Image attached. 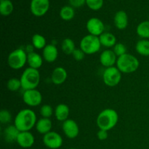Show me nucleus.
I'll use <instances>...</instances> for the list:
<instances>
[{
    "label": "nucleus",
    "mask_w": 149,
    "mask_h": 149,
    "mask_svg": "<svg viewBox=\"0 0 149 149\" xmlns=\"http://www.w3.org/2000/svg\"><path fill=\"white\" fill-rule=\"evenodd\" d=\"M118 57L111 49H106L103 51L100 55V63L106 68L114 66L116 64Z\"/></svg>",
    "instance_id": "13"
},
{
    "label": "nucleus",
    "mask_w": 149,
    "mask_h": 149,
    "mask_svg": "<svg viewBox=\"0 0 149 149\" xmlns=\"http://www.w3.org/2000/svg\"><path fill=\"white\" fill-rule=\"evenodd\" d=\"M140 66V61L131 54L126 53L119 57L116 61V67L122 74H132L135 72Z\"/></svg>",
    "instance_id": "4"
},
{
    "label": "nucleus",
    "mask_w": 149,
    "mask_h": 149,
    "mask_svg": "<svg viewBox=\"0 0 149 149\" xmlns=\"http://www.w3.org/2000/svg\"><path fill=\"white\" fill-rule=\"evenodd\" d=\"M62 129L65 136L69 139H74L79 133V127L74 119H68L63 122Z\"/></svg>",
    "instance_id": "12"
},
{
    "label": "nucleus",
    "mask_w": 149,
    "mask_h": 149,
    "mask_svg": "<svg viewBox=\"0 0 149 149\" xmlns=\"http://www.w3.org/2000/svg\"><path fill=\"white\" fill-rule=\"evenodd\" d=\"M68 77V73L63 67L58 66L55 68L51 74V80L52 83L56 85L63 84Z\"/></svg>",
    "instance_id": "15"
},
{
    "label": "nucleus",
    "mask_w": 149,
    "mask_h": 149,
    "mask_svg": "<svg viewBox=\"0 0 149 149\" xmlns=\"http://www.w3.org/2000/svg\"><path fill=\"white\" fill-rule=\"evenodd\" d=\"M62 51L66 55H72L74 51L76 49L75 43L70 38H65L63 40L61 44Z\"/></svg>",
    "instance_id": "26"
},
{
    "label": "nucleus",
    "mask_w": 149,
    "mask_h": 149,
    "mask_svg": "<svg viewBox=\"0 0 149 149\" xmlns=\"http://www.w3.org/2000/svg\"><path fill=\"white\" fill-rule=\"evenodd\" d=\"M79 47L86 55H93L99 52L101 48V44L98 36L87 34L81 39Z\"/></svg>",
    "instance_id": "5"
},
{
    "label": "nucleus",
    "mask_w": 149,
    "mask_h": 149,
    "mask_svg": "<svg viewBox=\"0 0 149 149\" xmlns=\"http://www.w3.org/2000/svg\"><path fill=\"white\" fill-rule=\"evenodd\" d=\"M12 120V114L8 110L2 109L0 111V122L3 125L9 124Z\"/></svg>",
    "instance_id": "32"
},
{
    "label": "nucleus",
    "mask_w": 149,
    "mask_h": 149,
    "mask_svg": "<svg viewBox=\"0 0 149 149\" xmlns=\"http://www.w3.org/2000/svg\"><path fill=\"white\" fill-rule=\"evenodd\" d=\"M43 57L41 56L37 52H31L28 53L27 63L30 68L39 69L43 64Z\"/></svg>",
    "instance_id": "20"
},
{
    "label": "nucleus",
    "mask_w": 149,
    "mask_h": 149,
    "mask_svg": "<svg viewBox=\"0 0 149 149\" xmlns=\"http://www.w3.org/2000/svg\"><path fill=\"white\" fill-rule=\"evenodd\" d=\"M40 73L39 70L29 67L23 71L20 79L22 88L24 90L36 89L40 83Z\"/></svg>",
    "instance_id": "3"
},
{
    "label": "nucleus",
    "mask_w": 149,
    "mask_h": 149,
    "mask_svg": "<svg viewBox=\"0 0 149 149\" xmlns=\"http://www.w3.org/2000/svg\"><path fill=\"white\" fill-rule=\"evenodd\" d=\"M16 142L22 148H28L33 146L35 142V138L33 134L30 131L20 132L19 133Z\"/></svg>",
    "instance_id": "14"
},
{
    "label": "nucleus",
    "mask_w": 149,
    "mask_h": 149,
    "mask_svg": "<svg viewBox=\"0 0 149 149\" xmlns=\"http://www.w3.org/2000/svg\"><path fill=\"white\" fill-rule=\"evenodd\" d=\"M20 132L15 126V125H9L4 130L3 135H4V140L7 143L15 142V141H17V137H18Z\"/></svg>",
    "instance_id": "21"
},
{
    "label": "nucleus",
    "mask_w": 149,
    "mask_h": 149,
    "mask_svg": "<svg viewBox=\"0 0 149 149\" xmlns=\"http://www.w3.org/2000/svg\"><path fill=\"white\" fill-rule=\"evenodd\" d=\"M101 46L106 48H111L116 44V38L114 35L110 32H104L99 36Z\"/></svg>",
    "instance_id": "22"
},
{
    "label": "nucleus",
    "mask_w": 149,
    "mask_h": 149,
    "mask_svg": "<svg viewBox=\"0 0 149 149\" xmlns=\"http://www.w3.org/2000/svg\"><path fill=\"white\" fill-rule=\"evenodd\" d=\"M70 6L74 8H79L84 5L86 3V0H68Z\"/></svg>",
    "instance_id": "35"
},
{
    "label": "nucleus",
    "mask_w": 149,
    "mask_h": 149,
    "mask_svg": "<svg viewBox=\"0 0 149 149\" xmlns=\"http://www.w3.org/2000/svg\"><path fill=\"white\" fill-rule=\"evenodd\" d=\"M122 74L116 66L106 68L103 74V82L108 87H116L122 80Z\"/></svg>",
    "instance_id": "7"
},
{
    "label": "nucleus",
    "mask_w": 149,
    "mask_h": 149,
    "mask_svg": "<svg viewBox=\"0 0 149 149\" xmlns=\"http://www.w3.org/2000/svg\"><path fill=\"white\" fill-rule=\"evenodd\" d=\"M49 8V0H31V12L36 17H42L47 13Z\"/></svg>",
    "instance_id": "11"
},
{
    "label": "nucleus",
    "mask_w": 149,
    "mask_h": 149,
    "mask_svg": "<svg viewBox=\"0 0 149 149\" xmlns=\"http://www.w3.org/2000/svg\"><path fill=\"white\" fill-rule=\"evenodd\" d=\"M69 149H76V148H69Z\"/></svg>",
    "instance_id": "37"
},
{
    "label": "nucleus",
    "mask_w": 149,
    "mask_h": 149,
    "mask_svg": "<svg viewBox=\"0 0 149 149\" xmlns=\"http://www.w3.org/2000/svg\"><path fill=\"white\" fill-rule=\"evenodd\" d=\"M148 88H149V83H148Z\"/></svg>",
    "instance_id": "38"
},
{
    "label": "nucleus",
    "mask_w": 149,
    "mask_h": 149,
    "mask_svg": "<svg viewBox=\"0 0 149 149\" xmlns=\"http://www.w3.org/2000/svg\"><path fill=\"white\" fill-rule=\"evenodd\" d=\"M37 122L36 114L29 109H22L17 113L14 119V125L20 132H26L33 129Z\"/></svg>",
    "instance_id": "1"
},
{
    "label": "nucleus",
    "mask_w": 149,
    "mask_h": 149,
    "mask_svg": "<svg viewBox=\"0 0 149 149\" xmlns=\"http://www.w3.org/2000/svg\"><path fill=\"white\" fill-rule=\"evenodd\" d=\"M89 34L95 36H100L105 32V25L101 20L97 17H92L89 19L86 24Z\"/></svg>",
    "instance_id": "10"
},
{
    "label": "nucleus",
    "mask_w": 149,
    "mask_h": 149,
    "mask_svg": "<svg viewBox=\"0 0 149 149\" xmlns=\"http://www.w3.org/2000/svg\"><path fill=\"white\" fill-rule=\"evenodd\" d=\"M35 127H36V131L39 134L45 135V134L50 132L51 130H52V121L50 120V119H48V118L42 117L39 120H37Z\"/></svg>",
    "instance_id": "19"
},
{
    "label": "nucleus",
    "mask_w": 149,
    "mask_h": 149,
    "mask_svg": "<svg viewBox=\"0 0 149 149\" xmlns=\"http://www.w3.org/2000/svg\"><path fill=\"white\" fill-rule=\"evenodd\" d=\"M28 54L26 50L18 48L12 51L7 58V63L9 66L14 70H19L23 68L27 63Z\"/></svg>",
    "instance_id": "6"
},
{
    "label": "nucleus",
    "mask_w": 149,
    "mask_h": 149,
    "mask_svg": "<svg viewBox=\"0 0 149 149\" xmlns=\"http://www.w3.org/2000/svg\"><path fill=\"white\" fill-rule=\"evenodd\" d=\"M55 118L59 122H65L68 119V116L70 114L69 107L66 104L61 103L55 107L54 112Z\"/></svg>",
    "instance_id": "18"
},
{
    "label": "nucleus",
    "mask_w": 149,
    "mask_h": 149,
    "mask_svg": "<svg viewBox=\"0 0 149 149\" xmlns=\"http://www.w3.org/2000/svg\"><path fill=\"white\" fill-rule=\"evenodd\" d=\"M75 15V11L74 7L71 6H64L60 11V16L61 18L65 21L72 20Z\"/></svg>",
    "instance_id": "27"
},
{
    "label": "nucleus",
    "mask_w": 149,
    "mask_h": 149,
    "mask_svg": "<svg viewBox=\"0 0 149 149\" xmlns=\"http://www.w3.org/2000/svg\"><path fill=\"white\" fill-rule=\"evenodd\" d=\"M97 137L100 141H105V140L107 139L108 137H109L108 131L99 129L98 132H97Z\"/></svg>",
    "instance_id": "36"
},
{
    "label": "nucleus",
    "mask_w": 149,
    "mask_h": 149,
    "mask_svg": "<svg viewBox=\"0 0 149 149\" xmlns=\"http://www.w3.org/2000/svg\"><path fill=\"white\" fill-rule=\"evenodd\" d=\"M136 52L142 56H149V40L148 39H141L135 45Z\"/></svg>",
    "instance_id": "23"
},
{
    "label": "nucleus",
    "mask_w": 149,
    "mask_h": 149,
    "mask_svg": "<svg viewBox=\"0 0 149 149\" xmlns=\"http://www.w3.org/2000/svg\"><path fill=\"white\" fill-rule=\"evenodd\" d=\"M136 33L142 39H149V21L146 20L140 23L136 29Z\"/></svg>",
    "instance_id": "24"
},
{
    "label": "nucleus",
    "mask_w": 149,
    "mask_h": 149,
    "mask_svg": "<svg viewBox=\"0 0 149 149\" xmlns=\"http://www.w3.org/2000/svg\"><path fill=\"white\" fill-rule=\"evenodd\" d=\"M45 146L50 149H58L63 145V138L60 134L55 131H50L43 137Z\"/></svg>",
    "instance_id": "9"
},
{
    "label": "nucleus",
    "mask_w": 149,
    "mask_h": 149,
    "mask_svg": "<svg viewBox=\"0 0 149 149\" xmlns=\"http://www.w3.org/2000/svg\"><path fill=\"white\" fill-rule=\"evenodd\" d=\"M13 4L10 0H2L0 2V13L3 16H8L13 13Z\"/></svg>",
    "instance_id": "28"
},
{
    "label": "nucleus",
    "mask_w": 149,
    "mask_h": 149,
    "mask_svg": "<svg viewBox=\"0 0 149 149\" xmlns=\"http://www.w3.org/2000/svg\"><path fill=\"white\" fill-rule=\"evenodd\" d=\"M114 25L119 30H124L128 26V15L125 11L120 10L115 14L113 18Z\"/></svg>",
    "instance_id": "17"
},
{
    "label": "nucleus",
    "mask_w": 149,
    "mask_h": 149,
    "mask_svg": "<svg viewBox=\"0 0 149 149\" xmlns=\"http://www.w3.org/2000/svg\"><path fill=\"white\" fill-rule=\"evenodd\" d=\"M148 21H149V18H148Z\"/></svg>",
    "instance_id": "39"
},
{
    "label": "nucleus",
    "mask_w": 149,
    "mask_h": 149,
    "mask_svg": "<svg viewBox=\"0 0 149 149\" xmlns=\"http://www.w3.org/2000/svg\"><path fill=\"white\" fill-rule=\"evenodd\" d=\"M31 43L34 49H43L47 46V40L45 37L39 33L33 35L31 39Z\"/></svg>",
    "instance_id": "25"
},
{
    "label": "nucleus",
    "mask_w": 149,
    "mask_h": 149,
    "mask_svg": "<svg viewBox=\"0 0 149 149\" xmlns=\"http://www.w3.org/2000/svg\"><path fill=\"white\" fill-rule=\"evenodd\" d=\"M23 100L30 107L39 106L42 102V95L36 89L24 90L23 94Z\"/></svg>",
    "instance_id": "8"
},
{
    "label": "nucleus",
    "mask_w": 149,
    "mask_h": 149,
    "mask_svg": "<svg viewBox=\"0 0 149 149\" xmlns=\"http://www.w3.org/2000/svg\"><path fill=\"white\" fill-rule=\"evenodd\" d=\"M85 55L86 54L80 48H76V49L72 53V56L74 59L77 61H82L84 58V57H85Z\"/></svg>",
    "instance_id": "34"
},
{
    "label": "nucleus",
    "mask_w": 149,
    "mask_h": 149,
    "mask_svg": "<svg viewBox=\"0 0 149 149\" xmlns=\"http://www.w3.org/2000/svg\"><path fill=\"white\" fill-rule=\"evenodd\" d=\"M43 59L47 63H53L58 57V49L53 44L47 45L42 52Z\"/></svg>",
    "instance_id": "16"
},
{
    "label": "nucleus",
    "mask_w": 149,
    "mask_h": 149,
    "mask_svg": "<svg viewBox=\"0 0 149 149\" xmlns=\"http://www.w3.org/2000/svg\"><path fill=\"white\" fill-rule=\"evenodd\" d=\"M119 115L112 109H106L102 111L97 116L96 124L100 130L109 131L113 129L118 123Z\"/></svg>",
    "instance_id": "2"
},
{
    "label": "nucleus",
    "mask_w": 149,
    "mask_h": 149,
    "mask_svg": "<svg viewBox=\"0 0 149 149\" xmlns=\"http://www.w3.org/2000/svg\"><path fill=\"white\" fill-rule=\"evenodd\" d=\"M113 51L118 58L125 55V54L127 53V52L126 46L122 43H116L115 46L113 47Z\"/></svg>",
    "instance_id": "33"
},
{
    "label": "nucleus",
    "mask_w": 149,
    "mask_h": 149,
    "mask_svg": "<svg viewBox=\"0 0 149 149\" xmlns=\"http://www.w3.org/2000/svg\"><path fill=\"white\" fill-rule=\"evenodd\" d=\"M1 1H2V0H1Z\"/></svg>",
    "instance_id": "40"
},
{
    "label": "nucleus",
    "mask_w": 149,
    "mask_h": 149,
    "mask_svg": "<svg viewBox=\"0 0 149 149\" xmlns=\"http://www.w3.org/2000/svg\"><path fill=\"white\" fill-rule=\"evenodd\" d=\"M7 87L9 90L12 92H15L22 88L21 81L20 79L11 78L7 81Z\"/></svg>",
    "instance_id": "29"
},
{
    "label": "nucleus",
    "mask_w": 149,
    "mask_h": 149,
    "mask_svg": "<svg viewBox=\"0 0 149 149\" xmlns=\"http://www.w3.org/2000/svg\"><path fill=\"white\" fill-rule=\"evenodd\" d=\"M39 112H40L41 116L43 118H48V119H49L54 113L55 110L52 109V107L50 105L45 104L41 107L40 111Z\"/></svg>",
    "instance_id": "30"
},
{
    "label": "nucleus",
    "mask_w": 149,
    "mask_h": 149,
    "mask_svg": "<svg viewBox=\"0 0 149 149\" xmlns=\"http://www.w3.org/2000/svg\"><path fill=\"white\" fill-rule=\"evenodd\" d=\"M86 4L92 10H99L103 5V0H86Z\"/></svg>",
    "instance_id": "31"
}]
</instances>
